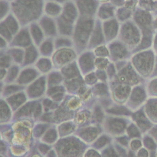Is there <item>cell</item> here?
Returning a JSON list of instances; mask_svg holds the SVG:
<instances>
[{
  "instance_id": "1",
  "label": "cell",
  "mask_w": 157,
  "mask_h": 157,
  "mask_svg": "<svg viewBox=\"0 0 157 157\" xmlns=\"http://www.w3.org/2000/svg\"><path fill=\"white\" fill-rule=\"evenodd\" d=\"M135 118L136 119V121L139 124V126L142 129H145L147 128H148L150 124L146 120L145 117L144 116V115L142 114L140 112H138L135 115Z\"/></svg>"
},
{
  "instance_id": "2",
  "label": "cell",
  "mask_w": 157,
  "mask_h": 157,
  "mask_svg": "<svg viewBox=\"0 0 157 157\" xmlns=\"http://www.w3.org/2000/svg\"><path fill=\"white\" fill-rule=\"evenodd\" d=\"M111 112H113V113H119V114H128L129 111L126 109L124 107H115L113 108L112 110H109Z\"/></svg>"
},
{
  "instance_id": "3",
  "label": "cell",
  "mask_w": 157,
  "mask_h": 157,
  "mask_svg": "<svg viewBox=\"0 0 157 157\" xmlns=\"http://www.w3.org/2000/svg\"><path fill=\"white\" fill-rule=\"evenodd\" d=\"M129 134L130 136H137L139 135L138 131L136 129V127L133 125H131L129 128Z\"/></svg>"
},
{
  "instance_id": "4",
  "label": "cell",
  "mask_w": 157,
  "mask_h": 157,
  "mask_svg": "<svg viewBox=\"0 0 157 157\" xmlns=\"http://www.w3.org/2000/svg\"><path fill=\"white\" fill-rule=\"evenodd\" d=\"M145 145L146 146L148 147V148H154L155 147V144L153 143V142L150 139H147L145 141Z\"/></svg>"
},
{
  "instance_id": "5",
  "label": "cell",
  "mask_w": 157,
  "mask_h": 157,
  "mask_svg": "<svg viewBox=\"0 0 157 157\" xmlns=\"http://www.w3.org/2000/svg\"><path fill=\"white\" fill-rule=\"evenodd\" d=\"M132 4L133 6H135L136 4V2H134L133 0H130V1H127L126 2V6L128 7V8H132L133 7V6H132Z\"/></svg>"
},
{
  "instance_id": "6",
  "label": "cell",
  "mask_w": 157,
  "mask_h": 157,
  "mask_svg": "<svg viewBox=\"0 0 157 157\" xmlns=\"http://www.w3.org/2000/svg\"><path fill=\"white\" fill-rule=\"evenodd\" d=\"M140 145V142L138 141V140H134L133 141V142L132 143V147H133L134 149H136L137 148H138L139 146Z\"/></svg>"
},
{
  "instance_id": "7",
  "label": "cell",
  "mask_w": 157,
  "mask_h": 157,
  "mask_svg": "<svg viewBox=\"0 0 157 157\" xmlns=\"http://www.w3.org/2000/svg\"><path fill=\"white\" fill-rule=\"evenodd\" d=\"M119 140H120V142L122 143L123 144H127V142H128V140H127L125 137H123V138L119 139Z\"/></svg>"
},
{
  "instance_id": "8",
  "label": "cell",
  "mask_w": 157,
  "mask_h": 157,
  "mask_svg": "<svg viewBox=\"0 0 157 157\" xmlns=\"http://www.w3.org/2000/svg\"><path fill=\"white\" fill-rule=\"evenodd\" d=\"M156 1H157V0H156Z\"/></svg>"
}]
</instances>
